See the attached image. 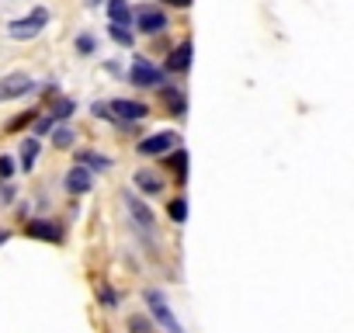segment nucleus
<instances>
[{"label":"nucleus","instance_id":"nucleus-10","mask_svg":"<svg viewBox=\"0 0 354 333\" xmlns=\"http://www.w3.org/2000/svg\"><path fill=\"white\" fill-rule=\"evenodd\" d=\"M77 166H84L91 174H101V171H111V156H104L97 149H77Z\"/></svg>","mask_w":354,"mask_h":333},{"label":"nucleus","instance_id":"nucleus-24","mask_svg":"<svg viewBox=\"0 0 354 333\" xmlns=\"http://www.w3.org/2000/svg\"><path fill=\"white\" fill-rule=\"evenodd\" d=\"M129 330L132 333H153V323L146 316H129Z\"/></svg>","mask_w":354,"mask_h":333},{"label":"nucleus","instance_id":"nucleus-19","mask_svg":"<svg viewBox=\"0 0 354 333\" xmlns=\"http://www.w3.org/2000/svg\"><path fill=\"white\" fill-rule=\"evenodd\" d=\"M167 212H170V219L181 226V222H188V202L185 198H174L170 205H167Z\"/></svg>","mask_w":354,"mask_h":333},{"label":"nucleus","instance_id":"nucleus-28","mask_svg":"<svg viewBox=\"0 0 354 333\" xmlns=\"http://www.w3.org/2000/svg\"><path fill=\"white\" fill-rule=\"evenodd\" d=\"M163 4H170V8H192V0H163Z\"/></svg>","mask_w":354,"mask_h":333},{"label":"nucleus","instance_id":"nucleus-29","mask_svg":"<svg viewBox=\"0 0 354 333\" xmlns=\"http://www.w3.org/2000/svg\"><path fill=\"white\" fill-rule=\"evenodd\" d=\"M0 202H15V188H11V184L4 188V195H0Z\"/></svg>","mask_w":354,"mask_h":333},{"label":"nucleus","instance_id":"nucleus-16","mask_svg":"<svg viewBox=\"0 0 354 333\" xmlns=\"http://www.w3.org/2000/svg\"><path fill=\"white\" fill-rule=\"evenodd\" d=\"M39 149H42V142H39L35 135L21 142V171H25V174H28L32 166H35V156H39Z\"/></svg>","mask_w":354,"mask_h":333},{"label":"nucleus","instance_id":"nucleus-23","mask_svg":"<svg viewBox=\"0 0 354 333\" xmlns=\"http://www.w3.org/2000/svg\"><path fill=\"white\" fill-rule=\"evenodd\" d=\"M97 298H101V305H104V309H115V305H118V295H115V288H111V285H101Z\"/></svg>","mask_w":354,"mask_h":333},{"label":"nucleus","instance_id":"nucleus-21","mask_svg":"<svg viewBox=\"0 0 354 333\" xmlns=\"http://www.w3.org/2000/svg\"><path fill=\"white\" fill-rule=\"evenodd\" d=\"M35 118H39V108H32V111H25V115H18V118H11V122H8V129H11V132H18V129H25V125H32Z\"/></svg>","mask_w":354,"mask_h":333},{"label":"nucleus","instance_id":"nucleus-15","mask_svg":"<svg viewBox=\"0 0 354 333\" xmlns=\"http://www.w3.org/2000/svg\"><path fill=\"white\" fill-rule=\"evenodd\" d=\"M108 18L111 25H132V8L125 0H108Z\"/></svg>","mask_w":354,"mask_h":333},{"label":"nucleus","instance_id":"nucleus-1","mask_svg":"<svg viewBox=\"0 0 354 333\" xmlns=\"http://www.w3.org/2000/svg\"><path fill=\"white\" fill-rule=\"evenodd\" d=\"M142 298H146V305H149L153 323H160L163 333H185V326L177 323V316H174V309H170V302H167V295H163L160 288H146Z\"/></svg>","mask_w":354,"mask_h":333},{"label":"nucleus","instance_id":"nucleus-20","mask_svg":"<svg viewBox=\"0 0 354 333\" xmlns=\"http://www.w3.org/2000/svg\"><path fill=\"white\" fill-rule=\"evenodd\" d=\"M73 139H77V132H73V129H66V125L53 132V142H56V149H70V146H73Z\"/></svg>","mask_w":354,"mask_h":333},{"label":"nucleus","instance_id":"nucleus-27","mask_svg":"<svg viewBox=\"0 0 354 333\" xmlns=\"http://www.w3.org/2000/svg\"><path fill=\"white\" fill-rule=\"evenodd\" d=\"M91 111H94V115H97V118H108V122H115V118H111V111H108V104H104V101H94V104H91Z\"/></svg>","mask_w":354,"mask_h":333},{"label":"nucleus","instance_id":"nucleus-13","mask_svg":"<svg viewBox=\"0 0 354 333\" xmlns=\"http://www.w3.org/2000/svg\"><path fill=\"white\" fill-rule=\"evenodd\" d=\"M136 188L142 191V195H163V178L160 174H153V171H136Z\"/></svg>","mask_w":354,"mask_h":333},{"label":"nucleus","instance_id":"nucleus-9","mask_svg":"<svg viewBox=\"0 0 354 333\" xmlns=\"http://www.w3.org/2000/svg\"><path fill=\"white\" fill-rule=\"evenodd\" d=\"M28 236L32 240H46V243H63V226L53 222V219H32L28 222Z\"/></svg>","mask_w":354,"mask_h":333},{"label":"nucleus","instance_id":"nucleus-11","mask_svg":"<svg viewBox=\"0 0 354 333\" xmlns=\"http://www.w3.org/2000/svg\"><path fill=\"white\" fill-rule=\"evenodd\" d=\"M63 184H66V191H70V195H87V191H91V184H94V178H91V171H84V166H77V163H73Z\"/></svg>","mask_w":354,"mask_h":333},{"label":"nucleus","instance_id":"nucleus-2","mask_svg":"<svg viewBox=\"0 0 354 333\" xmlns=\"http://www.w3.org/2000/svg\"><path fill=\"white\" fill-rule=\"evenodd\" d=\"M46 25H49V11H46V8H35L28 18H15V21L8 25V35H11L15 42H28V39H35Z\"/></svg>","mask_w":354,"mask_h":333},{"label":"nucleus","instance_id":"nucleus-25","mask_svg":"<svg viewBox=\"0 0 354 333\" xmlns=\"http://www.w3.org/2000/svg\"><path fill=\"white\" fill-rule=\"evenodd\" d=\"M53 125H56V122H53L49 115H39V118H35V139L46 135V132H53Z\"/></svg>","mask_w":354,"mask_h":333},{"label":"nucleus","instance_id":"nucleus-22","mask_svg":"<svg viewBox=\"0 0 354 333\" xmlns=\"http://www.w3.org/2000/svg\"><path fill=\"white\" fill-rule=\"evenodd\" d=\"M73 46H77V53H80V56H91V53L97 49V39H94V35H77V42H73Z\"/></svg>","mask_w":354,"mask_h":333},{"label":"nucleus","instance_id":"nucleus-12","mask_svg":"<svg viewBox=\"0 0 354 333\" xmlns=\"http://www.w3.org/2000/svg\"><path fill=\"white\" fill-rule=\"evenodd\" d=\"M160 101L170 108V115H177V118H181V115H188V97L181 94V91H177V87H170V84H163L160 87Z\"/></svg>","mask_w":354,"mask_h":333},{"label":"nucleus","instance_id":"nucleus-7","mask_svg":"<svg viewBox=\"0 0 354 333\" xmlns=\"http://www.w3.org/2000/svg\"><path fill=\"white\" fill-rule=\"evenodd\" d=\"M32 91H35V80L28 73H8L0 80V101H15V97L32 94Z\"/></svg>","mask_w":354,"mask_h":333},{"label":"nucleus","instance_id":"nucleus-8","mask_svg":"<svg viewBox=\"0 0 354 333\" xmlns=\"http://www.w3.org/2000/svg\"><path fill=\"white\" fill-rule=\"evenodd\" d=\"M132 18H136V28L146 32V35H160V32H167V15H163L160 8H139Z\"/></svg>","mask_w":354,"mask_h":333},{"label":"nucleus","instance_id":"nucleus-26","mask_svg":"<svg viewBox=\"0 0 354 333\" xmlns=\"http://www.w3.org/2000/svg\"><path fill=\"white\" fill-rule=\"evenodd\" d=\"M15 171H18V166H15V160H11V156H0V178L8 181V178H11Z\"/></svg>","mask_w":354,"mask_h":333},{"label":"nucleus","instance_id":"nucleus-14","mask_svg":"<svg viewBox=\"0 0 354 333\" xmlns=\"http://www.w3.org/2000/svg\"><path fill=\"white\" fill-rule=\"evenodd\" d=\"M192 66V42H181L174 53H170V59H167V70L170 73H185Z\"/></svg>","mask_w":354,"mask_h":333},{"label":"nucleus","instance_id":"nucleus-6","mask_svg":"<svg viewBox=\"0 0 354 333\" xmlns=\"http://www.w3.org/2000/svg\"><path fill=\"white\" fill-rule=\"evenodd\" d=\"M177 146H181V135L177 132H156V135H146L136 149L142 156H163L167 149H177Z\"/></svg>","mask_w":354,"mask_h":333},{"label":"nucleus","instance_id":"nucleus-5","mask_svg":"<svg viewBox=\"0 0 354 333\" xmlns=\"http://www.w3.org/2000/svg\"><path fill=\"white\" fill-rule=\"evenodd\" d=\"M108 111H111L115 122H142V118L149 115V108H146L142 101H129V97H115V101H108Z\"/></svg>","mask_w":354,"mask_h":333},{"label":"nucleus","instance_id":"nucleus-3","mask_svg":"<svg viewBox=\"0 0 354 333\" xmlns=\"http://www.w3.org/2000/svg\"><path fill=\"white\" fill-rule=\"evenodd\" d=\"M129 84H136V87H163V84H167V70H160V66H153L149 59L136 56V59L129 63Z\"/></svg>","mask_w":354,"mask_h":333},{"label":"nucleus","instance_id":"nucleus-4","mask_svg":"<svg viewBox=\"0 0 354 333\" xmlns=\"http://www.w3.org/2000/svg\"><path fill=\"white\" fill-rule=\"evenodd\" d=\"M125 209H129V216H132V222H136V229L142 233V236H149L153 233V226H156V216H153V209L139 198V195H125Z\"/></svg>","mask_w":354,"mask_h":333},{"label":"nucleus","instance_id":"nucleus-18","mask_svg":"<svg viewBox=\"0 0 354 333\" xmlns=\"http://www.w3.org/2000/svg\"><path fill=\"white\" fill-rule=\"evenodd\" d=\"M73 111H77V101H73V97H59V101L49 108V118H53V122H63V118H70Z\"/></svg>","mask_w":354,"mask_h":333},{"label":"nucleus","instance_id":"nucleus-17","mask_svg":"<svg viewBox=\"0 0 354 333\" xmlns=\"http://www.w3.org/2000/svg\"><path fill=\"white\" fill-rule=\"evenodd\" d=\"M108 35H111V42H118L122 49H132V46H136V35H132L129 25H108Z\"/></svg>","mask_w":354,"mask_h":333},{"label":"nucleus","instance_id":"nucleus-30","mask_svg":"<svg viewBox=\"0 0 354 333\" xmlns=\"http://www.w3.org/2000/svg\"><path fill=\"white\" fill-rule=\"evenodd\" d=\"M8 240V229H0V243H4Z\"/></svg>","mask_w":354,"mask_h":333}]
</instances>
